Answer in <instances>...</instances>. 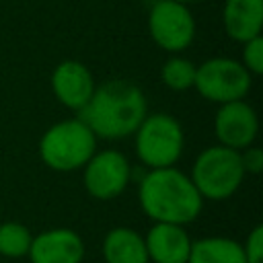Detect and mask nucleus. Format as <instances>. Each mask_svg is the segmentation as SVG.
<instances>
[{"label": "nucleus", "instance_id": "nucleus-16", "mask_svg": "<svg viewBox=\"0 0 263 263\" xmlns=\"http://www.w3.org/2000/svg\"><path fill=\"white\" fill-rule=\"evenodd\" d=\"M33 234L21 222H4L0 224V255L6 259L27 257Z\"/></svg>", "mask_w": 263, "mask_h": 263}, {"label": "nucleus", "instance_id": "nucleus-6", "mask_svg": "<svg viewBox=\"0 0 263 263\" xmlns=\"http://www.w3.org/2000/svg\"><path fill=\"white\" fill-rule=\"evenodd\" d=\"M253 76L242 62L230 58H210L195 68L193 88L212 103H230L247 97Z\"/></svg>", "mask_w": 263, "mask_h": 263}, {"label": "nucleus", "instance_id": "nucleus-18", "mask_svg": "<svg viewBox=\"0 0 263 263\" xmlns=\"http://www.w3.org/2000/svg\"><path fill=\"white\" fill-rule=\"evenodd\" d=\"M242 45V66L251 72V76L263 74V37L257 35Z\"/></svg>", "mask_w": 263, "mask_h": 263}, {"label": "nucleus", "instance_id": "nucleus-8", "mask_svg": "<svg viewBox=\"0 0 263 263\" xmlns=\"http://www.w3.org/2000/svg\"><path fill=\"white\" fill-rule=\"evenodd\" d=\"M82 168L84 187L95 199H113L121 195L132 177L129 160L119 150H99Z\"/></svg>", "mask_w": 263, "mask_h": 263}, {"label": "nucleus", "instance_id": "nucleus-5", "mask_svg": "<svg viewBox=\"0 0 263 263\" xmlns=\"http://www.w3.org/2000/svg\"><path fill=\"white\" fill-rule=\"evenodd\" d=\"M136 136V154L148 168L175 166L183 154L185 134L177 117L168 113H152L142 119Z\"/></svg>", "mask_w": 263, "mask_h": 263}, {"label": "nucleus", "instance_id": "nucleus-20", "mask_svg": "<svg viewBox=\"0 0 263 263\" xmlns=\"http://www.w3.org/2000/svg\"><path fill=\"white\" fill-rule=\"evenodd\" d=\"M238 152H240V162H242L245 175L247 173L249 175H259L263 171V150L261 148L251 144V146H247V148H242Z\"/></svg>", "mask_w": 263, "mask_h": 263}, {"label": "nucleus", "instance_id": "nucleus-4", "mask_svg": "<svg viewBox=\"0 0 263 263\" xmlns=\"http://www.w3.org/2000/svg\"><path fill=\"white\" fill-rule=\"evenodd\" d=\"M191 181L203 199H226L236 193L245 179L240 152L228 146H210L193 162Z\"/></svg>", "mask_w": 263, "mask_h": 263}, {"label": "nucleus", "instance_id": "nucleus-19", "mask_svg": "<svg viewBox=\"0 0 263 263\" xmlns=\"http://www.w3.org/2000/svg\"><path fill=\"white\" fill-rule=\"evenodd\" d=\"M242 253L247 263H263V226L261 224H257L249 232L242 245Z\"/></svg>", "mask_w": 263, "mask_h": 263}, {"label": "nucleus", "instance_id": "nucleus-13", "mask_svg": "<svg viewBox=\"0 0 263 263\" xmlns=\"http://www.w3.org/2000/svg\"><path fill=\"white\" fill-rule=\"evenodd\" d=\"M224 31L230 39L245 43L263 29V0H226L222 10Z\"/></svg>", "mask_w": 263, "mask_h": 263}, {"label": "nucleus", "instance_id": "nucleus-1", "mask_svg": "<svg viewBox=\"0 0 263 263\" xmlns=\"http://www.w3.org/2000/svg\"><path fill=\"white\" fill-rule=\"evenodd\" d=\"M148 115V103L142 88L129 80H107L95 86L86 105L78 111L97 138L119 140L132 136Z\"/></svg>", "mask_w": 263, "mask_h": 263}, {"label": "nucleus", "instance_id": "nucleus-7", "mask_svg": "<svg viewBox=\"0 0 263 263\" xmlns=\"http://www.w3.org/2000/svg\"><path fill=\"white\" fill-rule=\"evenodd\" d=\"M152 41L171 53L187 49L195 39V18L185 2L156 0L148 12Z\"/></svg>", "mask_w": 263, "mask_h": 263}, {"label": "nucleus", "instance_id": "nucleus-2", "mask_svg": "<svg viewBox=\"0 0 263 263\" xmlns=\"http://www.w3.org/2000/svg\"><path fill=\"white\" fill-rule=\"evenodd\" d=\"M138 201L142 212L154 222L181 226L193 222L203 208V197L191 177L175 166L150 168L140 181Z\"/></svg>", "mask_w": 263, "mask_h": 263}, {"label": "nucleus", "instance_id": "nucleus-3", "mask_svg": "<svg viewBox=\"0 0 263 263\" xmlns=\"http://www.w3.org/2000/svg\"><path fill=\"white\" fill-rule=\"evenodd\" d=\"M95 152L97 136L78 117L53 123L39 140L41 160L60 173L82 168Z\"/></svg>", "mask_w": 263, "mask_h": 263}, {"label": "nucleus", "instance_id": "nucleus-12", "mask_svg": "<svg viewBox=\"0 0 263 263\" xmlns=\"http://www.w3.org/2000/svg\"><path fill=\"white\" fill-rule=\"evenodd\" d=\"M144 242L148 261L152 263H187L193 240L181 224L154 222Z\"/></svg>", "mask_w": 263, "mask_h": 263}, {"label": "nucleus", "instance_id": "nucleus-15", "mask_svg": "<svg viewBox=\"0 0 263 263\" xmlns=\"http://www.w3.org/2000/svg\"><path fill=\"white\" fill-rule=\"evenodd\" d=\"M187 263H247L242 245L228 236H205L191 242Z\"/></svg>", "mask_w": 263, "mask_h": 263}, {"label": "nucleus", "instance_id": "nucleus-14", "mask_svg": "<svg viewBox=\"0 0 263 263\" xmlns=\"http://www.w3.org/2000/svg\"><path fill=\"white\" fill-rule=\"evenodd\" d=\"M103 257L105 263H148L144 236L132 228L117 226L105 234Z\"/></svg>", "mask_w": 263, "mask_h": 263}, {"label": "nucleus", "instance_id": "nucleus-10", "mask_svg": "<svg viewBox=\"0 0 263 263\" xmlns=\"http://www.w3.org/2000/svg\"><path fill=\"white\" fill-rule=\"evenodd\" d=\"M27 257L31 263H82L84 242L70 228H51L33 236Z\"/></svg>", "mask_w": 263, "mask_h": 263}, {"label": "nucleus", "instance_id": "nucleus-21", "mask_svg": "<svg viewBox=\"0 0 263 263\" xmlns=\"http://www.w3.org/2000/svg\"><path fill=\"white\" fill-rule=\"evenodd\" d=\"M177 2H185L187 4V2H193V0H177Z\"/></svg>", "mask_w": 263, "mask_h": 263}, {"label": "nucleus", "instance_id": "nucleus-17", "mask_svg": "<svg viewBox=\"0 0 263 263\" xmlns=\"http://www.w3.org/2000/svg\"><path fill=\"white\" fill-rule=\"evenodd\" d=\"M195 64L187 58H168L160 68V78L164 86L175 92H183L193 88L195 82Z\"/></svg>", "mask_w": 263, "mask_h": 263}, {"label": "nucleus", "instance_id": "nucleus-9", "mask_svg": "<svg viewBox=\"0 0 263 263\" xmlns=\"http://www.w3.org/2000/svg\"><path fill=\"white\" fill-rule=\"evenodd\" d=\"M214 132L222 146L242 150L251 146L259 132V119L255 109L240 101L222 103L214 117Z\"/></svg>", "mask_w": 263, "mask_h": 263}, {"label": "nucleus", "instance_id": "nucleus-11", "mask_svg": "<svg viewBox=\"0 0 263 263\" xmlns=\"http://www.w3.org/2000/svg\"><path fill=\"white\" fill-rule=\"evenodd\" d=\"M95 86L97 84L90 70L76 60L60 62L51 74V90L55 99L72 111H80L86 105Z\"/></svg>", "mask_w": 263, "mask_h": 263}]
</instances>
